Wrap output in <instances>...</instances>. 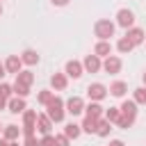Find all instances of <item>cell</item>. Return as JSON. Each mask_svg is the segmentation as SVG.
Segmentation results:
<instances>
[{"mask_svg": "<svg viewBox=\"0 0 146 146\" xmlns=\"http://www.w3.org/2000/svg\"><path fill=\"white\" fill-rule=\"evenodd\" d=\"M46 114L52 119V123H62L64 116H66V103H64L59 96H52L50 103L46 105Z\"/></svg>", "mask_w": 146, "mask_h": 146, "instance_id": "6da1fadb", "label": "cell"}, {"mask_svg": "<svg viewBox=\"0 0 146 146\" xmlns=\"http://www.w3.org/2000/svg\"><path fill=\"white\" fill-rule=\"evenodd\" d=\"M116 23H112L110 18H98L94 23V34L98 36V41H110V36H114Z\"/></svg>", "mask_w": 146, "mask_h": 146, "instance_id": "7a4b0ae2", "label": "cell"}, {"mask_svg": "<svg viewBox=\"0 0 146 146\" xmlns=\"http://www.w3.org/2000/svg\"><path fill=\"white\" fill-rule=\"evenodd\" d=\"M107 94H110V91H107V87H105L103 82H91V84L87 87V96H89V100L100 103V100H103Z\"/></svg>", "mask_w": 146, "mask_h": 146, "instance_id": "3957f363", "label": "cell"}, {"mask_svg": "<svg viewBox=\"0 0 146 146\" xmlns=\"http://www.w3.org/2000/svg\"><path fill=\"white\" fill-rule=\"evenodd\" d=\"M116 25L119 27H123V30H130V27H135V14L130 11V9H119L116 11Z\"/></svg>", "mask_w": 146, "mask_h": 146, "instance_id": "277c9868", "label": "cell"}, {"mask_svg": "<svg viewBox=\"0 0 146 146\" xmlns=\"http://www.w3.org/2000/svg\"><path fill=\"white\" fill-rule=\"evenodd\" d=\"M121 68H123V62H121V57H116V55H110V57H105V59H103V71H105V73H110V75H116V73H121Z\"/></svg>", "mask_w": 146, "mask_h": 146, "instance_id": "5b68a950", "label": "cell"}, {"mask_svg": "<svg viewBox=\"0 0 146 146\" xmlns=\"http://www.w3.org/2000/svg\"><path fill=\"white\" fill-rule=\"evenodd\" d=\"M66 114H71V116L84 114V100H82L80 96H71V98L66 100Z\"/></svg>", "mask_w": 146, "mask_h": 146, "instance_id": "8992f818", "label": "cell"}, {"mask_svg": "<svg viewBox=\"0 0 146 146\" xmlns=\"http://www.w3.org/2000/svg\"><path fill=\"white\" fill-rule=\"evenodd\" d=\"M23 59H21V55H9L7 59H5V68H7V73H11V75H18L21 71H23Z\"/></svg>", "mask_w": 146, "mask_h": 146, "instance_id": "52a82bcc", "label": "cell"}, {"mask_svg": "<svg viewBox=\"0 0 146 146\" xmlns=\"http://www.w3.org/2000/svg\"><path fill=\"white\" fill-rule=\"evenodd\" d=\"M82 66H84L87 73H98V71H103V59L98 55H87L82 59Z\"/></svg>", "mask_w": 146, "mask_h": 146, "instance_id": "ba28073f", "label": "cell"}, {"mask_svg": "<svg viewBox=\"0 0 146 146\" xmlns=\"http://www.w3.org/2000/svg\"><path fill=\"white\" fill-rule=\"evenodd\" d=\"M64 73H66L68 78L78 80V78H82L84 66H82V62H78V59H68V62H66V66H64Z\"/></svg>", "mask_w": 146, "mask_h": 146, "instance_id": "9c48e42d", "label": "cell"}, {"mask_svg": "<svg viewBox=\"0 0 146 146\" xmlns=\"http://www.w3.org/2000/svg\"><path fill=\"white\" fill-rule=\"evenodd\" d=\"M7 110H9L11 114H23V112L27 110L25 98H21V96H11V98L7 100Z\"/></svg>", "mask_w": 146, "mask_h": 146, "instance_id": "30bf717a", "label": "cell"}, {"mask_svg": "<svg viewBox=\"0 0 146 146\" xmlns=\"http://www.w3.org/2000/svg\"><path fill=\"white\" fill-rule=\"evenodd\" d=\"M50 87H52L55 91H64V89L68 87V75H66V73H52V75H50Z\"/></svg>", "mask_w": 146, "mask_h": 146, "instance_id": "8fae6325", "label": "cell"}, {"mask_svg": "<svg viewBox=\"0 0 146 146\" xmlns=\"http://www.w3.org/2000/svg\"><path fill=\"white\" fill-rule=\"evenodd\" d=\"M50 130H52V119L48 114H39L36 116V132L39 135H50Z\"/></svg>", "mask_w": 146, "mask_h": 146, "instance_id": "7c38bea8", "label": "cell"}, {"mask_svg": "<svg viewBox=\"0 0 146 146\" xmlns=\"http://www.w3.org/2000/svg\"><path fill=\"white\" fill-rule=\"evenodd\" d=\"M84 116H94V119H103L105 116V107L96 100H91L89 105H84Z\"/></svg>", "mask_w": 146, "mask_h": 146, "instance_id": "4fadbf2b", "label": "cell"}, {"mask_svg": "<svg viewBox=\"0 0 146 146\" xmlns=\"http://www.w3.org/2000/svg\"><path fill=\"white\" fill-rule=\"evenodd\" d=\"M125 36H128L135 46H141L144 39H146V32H144L141 27H130V30H125Z\"/></svg>", "mask_w": 146, "mask_h": 146, "instance_id": "5bb4252c", "label": "cell"}, {"mask_svg": "<svg viewBox=\"0 0 146 146\" xmlns=\"http://www.w3.org/2000/svg\"><path fill=\"white\" fill-rule=\"evenodd\" d=\"M121 114L123 116H130V119H137V103L132 100V98H125L123 103H121Z\"/></svg>", "mask_w": 146, "mask_h": 146, "instance_id": "9a60e30c", "label": "cell"}, {"mask_svg": "<svg viewBox=\"0 0 146 146\" xmlns=\"http://www.w3.org/2000/svg\"><path fill=\"white\" fill-rule=\"evenodd\" d=\"M110 96H114V98H123L125 96V91H128V84L123 82V80H116V82H112L110 84Z\"/></svg>", "mask_w": 146, "mask_h": 146, "instance_id": "2e32d148", "label": "cell"}, {"mask_svg": "<svg viewBox=\"0 0 146 146\" xmlns=\"http://www.w3.org/2000/svg\"><path fill=\"white\" fill-rule=\"evenodd\" d=\"M94 55H98L100 59L110 57V55H112V43H110V41H98V43L94 46Z\"/></svg>", "mask_w": 146, "mask_h": 146, "instance_id": "e0dca14e", "label": "cell"}, {"mask_svg": "<svg viewBox=\"0 0 146 146\" xmlns=\"http://www.w3.org/2000/svg\"><path fill=\"white\" fill-rule=\"evenodd\" d=\"M21 59H23L25 66H34V64H39V52L32 50V48H25V50L21 52Z\"/></svg>", "mask_w": 146, "mask_h": 146, "instance_id": "ac0fdd59", "label": "cell"}, {"mask_svg": "<svg viewBox=\"0 0 146 146\" xmlns=\"http://www.w3.org/2000/svg\"><path fill=\"white\" fill-rule=\"evenodd\" d=\"M21 132H23V128H18V125L9 123V125H5V130H2V137H5L7 141H16V139L21 137Z\"/></svg>", "mask_w": 146, "mask_h": 146, "instance_id": "d6986e66", "label": "cell"}, {"mask_svg": "<svg viewBox=\"0 0 146 146\" xmlns=\"http://www.w3.org/2000/svg\"><path fill=\"white\" fill-rule=\"evenodd\" d=\"M80 125H82V132H87V135H96V130H98V119H94V116H84Z\"/></svg>", "mask_w": 146, "mask_h": 146, "instance_id": "ffe728a7", "label": "cell"}, {"mask_svg": "<svg viewBox=\"0 0 146 146\" xmlns=\"http://www.w3.org/2000/svg\"><path fill=\"white\" fill-rule=\"evenodd\" d=\"M64 135H66L68 139H78V137L82 135V125H80V123H66V125H64Z\"/></svg>", "mask_w": 146, "mask_h": 146, "instance_id": "44dd1931", "label": "cell"}, {"mask_svg": "<svg viewBox=\"0 0 146 146\" xmlns=\"http://www.w3.org/2000/svg\"><path fill=\"white\" fill-rule=\"evenodd\" d=\"M132 48H135V43H132L128 36H121V39L116 41V50H119L121 55H128V52H132Z\"/></svg>", "mask_w": 146, "mask_h": 146, "instance_id": "7402d4cb", "label": "cell"}, {"mask_svg": "<svg viewBox=\"0 0 146 146\" xmlns=\"http://www.w3.org/2000/svg\"><path fill=\"white\" fill-rule=\"evenodd\" d=\"M112 125H114V123H110L105 116H103V119H98V130H96V135H98V137H107V135L114 130Z\"/></svg>", "mask_w": 146, "mask_h": 146, "instance_id": "603a6c76", "label": "cell"}, {"mask_svg": "<svg viewBox=\"0 0 146 146\" xmlns=\"http://www.w3.org/2000/svg\"><path fill=\"white\" fill-rule=\"evenodd\" d=\"M16 82H21V84H27V87H32V82H34V73L32 71H21L18 75H16Z\"/></svg>", "mask_w": 146, "mask_h": 146, "instance_id": "cb8c5ba5", "label": "cell"}, {"mask_svg": "<svg viewBox=\"0 0 146 146\" xmlns=\"http://www.w3.org/2000/svg\"><path fill=\"white\" fill-rule=\"evenodd\" d=\"M11 87H14V96H21V98H27V96H30V91H32V87L21 84V82H14Z\"/></svg>", "mask_w": 146, "mask_h": 146, "instance_id": "d4e9b609", "label": "cell"}, {"mask_svg": "<svg viewBox=\"0 0 146 146\" xmlns=\"http://www.w3.org/2000/svg\"><path fill=\"white\" fill-rule=\"evenodd\" d=\"M52 96H55V94H52V91H50V89H41V91H39V94H36V103H39V105H43V107H46V105H48V103H50V98H52Z\"/></svg>", "mask_w": 146, "mask_h": 146, "instance_id": "484cf974", "label": "cell"}, {"mask_svg": "<svg viewBox=\"0 0 146 146\" xmlns=\"http://www.w3.org/2000/svg\"><path fill=\"white\" fill-rule=\"evenodd\" d=\"M36 110H25L23 112V125H36Z\"/></svg>", "mask_w": 146, "mask_h": 146, "instance_id": "4316f807", "label": "cell"}, {"mask_svg": "<svg viewBox=\"0 0 146 146\" xmlns=\"http://www.w3.org/2000/svg\"><path fill=\"white\" fill-rule=\"evenodd\" d=\"M132 100H135L137 105H146V87H137V89L132 91Z\"/></svg>", "mask_w": 146, "mask_h": 146, "instance_id": "83f0119b", "label": "cell"}, {"mask_svg": "<svg viewBox=\"0 0 146 146\" xmlns=\"http://www.w3.org/2000/svg\"><path fill=\"white\" fill-rule=\"evenodd\" d=\"M105 119H107L110 123L116 125V121L121 119V110H119V107H110V110H105Z\"/></svg>", "mask_w": 146, "mask_h": 146, "instance_id": "f1b7e54d", "label": "cell"}, {"mask_svg": "<svg viewBox=\"0 0 146 146\" xmlns=\"http://www.w3.org/2000/svg\"><path fill=\"white\" fill-rule=\"evenodd\" d=\"M132 125H135V119L123 116V114H121V119L116 121V128H121V130H128V128H132Z\"/></svg>", "mask_w": 146, "mask_h": 146, "instance_id": "f546056e", "label": "cell"}, {"mask_svg": "<svg viewBox=\"0 0 146 146\" xmlns=\"http://www.w3.org/2000/svg\"><path fill=\"white\" fill-rule=\"evenodd\" d=\"M0 96L9 100V98L14 96V87H11V84H7V82H0Z\"/></svg>", "mask_w": 146, "mask_h": 146, "instance_id": "4dcf8cb0", "label": "cell"}, {"mask_svg": "<svg viewBox=\"0 0 146 146\" xmlns=\"http://www.w3.org/2000/svg\"><path fill=\"white\" fill-rule=\"evenodd\" d=\"M71 144V139L62 132V135H55V146H68Z\"/></svg>", "mask_w": 146, "mask_h": 146, "instance_id": "1f68e13d", "label": "cell"}, {"mask_svg": "<svg viewBox=\"0 0 146 146\" xmlns=\"http://www.w3.org/2000/svg\"><path fill=\"white\" fill-rule=\"evenodd\" d=\"M23 146H41V139H36V135H30L23 139Z\"/></svg>", "mask_w": 146, "mask_h": 146, "instance_id": "d6a6232c", "label": "cell"}, {"mask_svg": "<svg viewBox=\"0 0 146 146\" xmlns=\"http://www.w3.org/2000/svg\"><path fill=\"white\" fill-rule=\"evenodd\" d=\"M41 146H55V135H41Z\"/></svg>", "mask_w": 146, "mask_h": 146, "instance_id": "836d02e7", "label": "cell"}, {"mask_svg": "<svg viewBox=\"0 0 146 146\" xmlns=\"http://www.w3.org/2000/svg\"><path fill=\"white\" fill-rule=\"evenodd\" d=\"M50 2H52L55 7H66V5L71 2V0H50Z\"/></svg>", "mask_w": 146, "mask_h": 146, "instance_id": "e575fe53", "label": "cell"}, {"mask_svg": "<svg viewBox=\"0 0 146 146\" xmlns=\"http://www.w3.org/2000/svg\"><path fill=\"white\" fill-rule=\"evenodd\" d=\"M110 146H125V144H123L121 139H112V141H110Z\"/></svg>", "mask_w": 146, "mask_h": 146, "instance_id": "d590c367", "label": "cell"}, {"mask_svg": "<svg viewBox=\"0 0 146 146\" xmlns=\"http://www.w3.org/2000/svg\"><path fill=\"white\" fill-rule=\"evenodd\" d=\"M0 110H7V98L0 96Z\"/></svg>", "mask_w": 146, "mask_h": 146, "instance_id": "8d00e7d4", "label": "cell"}, {"mask_svg": "<svg viewBox=\"0 0 146 146\" xmlns=\"http://www.w3.org/2000/svg\"><path fill=\"white\" fill-rule=\"evenodd\" d=\"M7 75V68H5V64H0V80Z\"/></svg>", "mask_w": 146, "mask_h": 146, "instance_id": "74e56055", "label": "cell"}, {"mask_svg": "<svg viewBox=\"0 0 146 146\" xmlns=\"http://www.w3.org/2000/svg\"><path fill=\"white\" fill-rule=\"evenodd\" d=\"M0 146H9V141H7L5 137H0Z\"/></svg>", "mask_w": 146, "mask_h": 146, "instance_id": "f35d334b", "label": "cell"}, {"mask_svg": "<svg viewBox=\"0 0 146 146\" xmlns=\"http://www.w3.org/2000/svg\"><path fill=\"white\" fill-rule=\"evenodd\" d=\"M9 146H21V144H18V139H16V141H9Z\"/></svg>", "mask_w": 146, "mask_h": 146, "instance_id": "ab89813d", "label": "cell"}, {"mask_svg": "<svg viewBox=\"0 0 146 146\" xmlns=\"http://www.w3.org/2000/svg\"><path fill=\"white\" fill-rule=\"evenodd\" d=\"M141 82H144V87H146V71H144V75H141Z\"/></svg>", "mask_w": 146, "mask_h": 146, "instance_id": "60d3db41", "label": "cell"}, {"mask_svg": "<svg viewBox=\"0 0 146 146\" xmlns=\"http://www.w3.org/2000/svg\"><path fill=\"white\" fill-rule=\"evenodd\" d=\"M2 130H5V125H2V123H0V135H2Z\"/></svg>", "mask_w": 146, "mask_h": 146, "instance_id": "b9f144b4", "label": "cell"}, {"mask_svg": "<svg viewBox=\"0 0 146 146\" xmlns=\"http://www.w3.org/2000/svg\"><path fill=\"white\" fill-rule=\"evenodd\" d=\"M0 16H2V2H0Z\"/></svg>", "mask_w": 146, "mask_h": 146, "instance_id": "7bdbcfd3", "label": "cell"}, {"mask_svg": "<svg viewBox=\"0 0 146 146\" xmlns=\"http://www.w3.org/2000/svg\"><path fill=\"white\" fill-rule=\"evenodd\" d=\"M0 2H2V0H0Z\"/></svg>", "mask_w": 146, "mask_h": 146, "instance_id": "ee69618b", "label": "cell"}]
</instances>
